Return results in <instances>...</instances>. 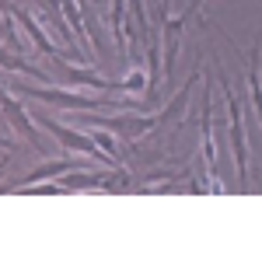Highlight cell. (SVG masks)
Masks as SVG:
<instances>
[{
  "mask_svg": "<svg viewBox=\"0 0 262 262\" xmlns=\"http://www.w3.org/2000/svg\"><path fill=\"white\" fill-rule=\"evenodd\" d=\"M14 91L25 95V98H35L42 105H53V108H74V112H98V108H129V112H147L143 101L122 98V101H108V98H88V95H77V91H63V88H35V84H14Z\"/></svg>",
  "mask_w": 262,
  "mask_h": 262,
  "instance_id": "cell-1",
  "label": "cell"
},
{
  "mask_svg": "<svg viewBox=\"0 0 262 262\" xmlns=\"http://www.w3.org/2000/svg\"><path fill=\"white\" fill-rule=\"evenodd\" d=\"M221 74V88H224V98H227V116H231V147H234V164H238V182L248 185V140H245V119H242V101L234 95V88L227 81V74Z\"/></svg>",
  "mask_w": 262,
  "mask_h": 262,
  "instance_id": "cell-2",
  "label": "cell"
},
{
  "mask_svg": "<svg viewBox=\"0 0 262 262\" xmlns=\"http://www.w3.org/2000/svg\"><path fill=\"white\" fill-rule=\"evenodd\" d=\"M39 126H46L56 140L63 143V147H70V150H77V154H91L95 161L108 164V168H119V158H112V154H105L98 143L91 140V137H84V133H77V129H70V126H63V122H56L53 116H46V112H39Z\"/></svg>",
  "mask_w": 262,
  "mask_h": 262,
  "instance_id": "cell-3",
  "label": "cell"
},
{
  "mask_svg": "<svg viewBox=\"0 0 262 262\" xmlns=\"http://www.w3.org/2000/svg\"><path fill=\"white\" fill-rule=\"evenodd\" d=\"M0 101H4V119H11L14 122V129H18L21 137L28 140V147L39 154V158H46V150H42V140H39V133H35V122L25 116V108H21V101H14L7 91H4V84H0Z\"/></svg>",
  "mask_w": 262,
  "mask_h": 262,
  "instance_id": "cell-4",
  "label": "cell"
},
{
  "mask_svg": "<svg viewBox=\"0 0 262 262\" xmlns=\"http://www.w3.org/2000/svg\"><path fill=\"white\" fill-rule=\"evenodd\" d=\"M53 63L63 70V81H70V84H88V88H95V91H126V84H122V81L98 77L95 70H77V67H70V63L63 60V56H53Z\"/></svg>",
  "mask_w": 262,
  "mask_h": 262,
  "instance_id": "cell-5",
  "label": "cell"
},
{
  "mask_svg": "<svg viewBox=\"0 0 262 262\" xmlns=\"http://www.w3.org/2000/svg\"><path fill=\"white\" fill-rule=\"evenodd\" d=\"M67 171H88V161H81V158H53V161L39 164L28 179H21V185H35V182L56 179V175H67Z\"/></svg>",
  "mask_w": 262,
  "mask_h": 262,
  "instance_id": "cell-6",
  "label": "cell"
},
{
  "mask_svg": "<svg viewBox=\"0 0 262 262\" xmlns=\"http://www.w3.org/2000/svg\"><path fill=\"white\" fill-rule=\"evenodd\" d=\"M182 25L185 18H164V67H161V77H171L175 70V56H179V35H182Z\"/></svg>",
  "mask_w": 262,
  "mask_h": 262,
  "instance_id": "cell-7",
  "label": "cell"
},
{
  "mask_svg": "<svg viewBox=\"0 0 262 262\" xmlns=\"http://www.w3.org/2000/svg\"><path fill=\"white\" fill-rule=\"evenodd\" d=\"M7 7H11V11H14V14H18V18H21V25H25V32L32 35V42H35V46H39V53H46L49 60H53V56H60V53L53 49V42H49V35H46V32H42V28H39V21L32 18L28 11H21L18 4H7Z\"/></svg>",
  "mask_w": 262,
  "mask_h": 262,
  "instance_id": "cell-8",
  "label": "cell"
},
{
  "mask_svg": "<svg viewBox=\"0 0 262 262\" xmlns=\"http://www.w3.org/2000/svg\"><path fill=\"white\" fill-rule=\"evenodd\" d=\"M248 91H252V105H255V116L262 122V84H259V49H252V60H248Z\"/></svg>",
  "mask_w": 262,
  "mask_h": 262,
  "instance_id": "cell-9",
  "label": "cell"
},
{
  "mask_svg": "<svg viewBox=\"0 0 262 262\" xmlns=\"http://www.w3.org/2000/svg\"><path fill=\"white\" fill-rule=\"evenodd\" d=\"M95 143H98L105 154H112V158H119V147H116V140L108 137V133H95Z\"/></svg>",
  "mask_w": 262,
  "mask_h": 262,
  "instance_id": "cell-10",
  "label": "cell"
},
{
  "mask_svg": "<svg viewBox=\"0 0 262 262\" xmlns=\"http://www.w3.org/2000/svg\"><path fill=\"white\" fill-rule=\"evenodd\" d=\"M7 161H11V158H0V175H4V168H7Z\"/></svg>",
  "mask_w": 262,
  "mask_h": 262,
  "instance_id": "cell-11",
  "label": "cell"
},
{
  "mask_svg": "<svg viewBox=\"0 0 262 262\" xmlns=\"http://www.w3.org/2000/svg\"><path fill=\"white\" fill-rule=\"evenodd\" d=\"M91 4H95V7H101V0H91Z\"/></svg>",
  "mask_w": 262,
  "mask_h": 262,
  "instance_id": "cell-12",
  "label": "cell"
},
{
  "mask_svg": "<svg viewBox=\"0 0 262 262\" xmlns=\"http://www.w3.org/2000/svg\"><path fill=\"white\" fill-rule=\"evenodd\" d=\"M0 119H4V112H0Z\"/></svg>",
  "mask_w": 262,
  "mask_h": 262,
  "instance_id": "cell-13",
  "label": "cell"
}]
</instances>
